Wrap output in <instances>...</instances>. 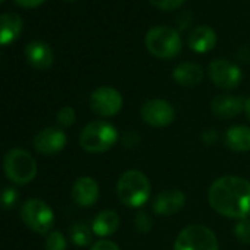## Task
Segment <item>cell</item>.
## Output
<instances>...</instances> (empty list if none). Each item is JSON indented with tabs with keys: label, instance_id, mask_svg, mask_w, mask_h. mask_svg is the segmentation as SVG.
Wrapping results in <instances>:
<instances>
[{
	"label": "cell",
	"instance_id": "4",
	"mask_svg": "<svg viewBox=\"0 0 250 250\" xmlns=\"http://www.w3.org/2000/svg\"><path fill=\"white\" fill-rule=\"evenodd\" d=\"M145 42L147 50L159 59H172L183 49V42L178 31L165 25L150 28Z\"/></svg>",
	"mask_w": 250,
	"mask_h": 250
},
{
	"label": "cell",
	"instance_id": "3",
	"mask_svg": "<svg viewBox=\"0 0 250 250\" xmlns=\"http://www.w3.org/2000/svg\"><path fill=\"white\" fill-rule=\"evenodd\" d=\"M118 131L107 121H93L80 134V146L88 153H104L118 142Z\"/></svg>",
	"mask_w": 250,
	"mask_h": 250
},
{
	"label": "cell",
	"instance_id": "20",
	"mask_svg": "<svg viewBox=\"0 0 250 250\" xmlns=\"http://www.w3.org/2000/svg\"><path fill=\"white\" fill-rule=\"evenodd\" d=\"M119 228V215L112 210L106 209L102 210L93 221V232L99 237H109L116 232Z\"/></svg>",
	"mask_w": 250,
	"mask_h": 250
},
{
	"label": "cell",
	"instance_id": "26",
	"mask_svg": "<svg viewBox=\"0 0 250 250\" xmlns=\"http://www.w3.org/2000/svg\"><path fill=\"white\" fill-rule=\"evenodd\" d=\"M18 200V193L15 188L9 187V188H3V191L0 193V206L5 209H11Z\"/></svg>",
	"mask_w": 250,
	"mask_h": 250
},
{
	"label": "cell",
	"instance_id": "13",
	"mask_svg": "<svg viewBox=\"0 0 250 250\" xmlns=\"http://www.w3.org/2000/svg\"><path fill=\"white\" fill-rule=\"evenodd\" d=\"M246 102L241 97L231 94H218L210 102L212 112L221 119H231L244 110Z\"/></svg>",
	"mask_w": 250,
	"mask_h": 250
},
{
	"label": "cell",
	"instance_id": "33",
	"mask_svg": "<svg viewBox=\"0 0 250 250\" xmlns=\"http://www.w3.org/2000/svg\"><path fill=\"white\" fill-rule=\"evenodd\" d=\"M68 2H74V0H68Z\"/></svg>",
	"mask_w": 250,
	"mask_h": 250
},
{
	"label": "cell",
	"instance_id": "18",
	"mask_svg": "<svg viewBox=\"0 0 250 250\" xmlns=\"http://www.w3.org/2000/svg\"><path fill=\"white\" fill-rule=\"evenodd\" d=\"M225 146L232 152L250 150V128L246 125H234L225 133Z\"/></svg>",
	"mask_w": 250,
	"mask_h": 250
},
{
	"label": "cell",
	"instance_id": "5",
	"mask_svg": "<svg viewBox=\"0 0 250 250\" xmlns=\"http://www.w3.org/2000/svg\"><path fill=\"white\" fill-rule=\"evenodd\" d=\"M3 169L6 177L20 186L28 184L37 175L36 159L24 149H12L3 159Z\"/></svg>",
	"mask_w": 250,
	"mask_h": 250
},
{
	"label": "cell",
	"instance_id": "15",
	"mask_svg": "<svg viewBox=\"0 0 250 250\" xmlns=\"http://www.w3.org/2000/svg\"><path fill=\"white\" fill-rule=\"evenodd\" d=\"M72 199L83 208L93 206L99 199V184L91 177H81L74 183Z\"/></svg>",
	"mask_w": 250,
	"mask_h": 250
},
{
	"label": "cell",
	"instance_id": "30",
	"mask_svg": "<svg viewBox=\"0 0 250 250\" xmlns=\"http://www.w3.org/2000/svg\"><path fill=\"white\" fill-rule=\"evenodd\" d=\"M15 2L22 6V8H28V9H33V8H37L40 5H43L46 0H15Z\"/></svg>",
	"mask_w": 250,
	"mask_h": 250
},
{
	"label": "cell",
	"instance_id": "17",
	"mask_svg": "<svg viewBox=\"0 0 250 250\" xmlns=\"http://www.w3.org/2000/svg\"><path fill=\"white\" fill-rule=\"evenodd\" d=\"M216 44V33L210 27H197L188 36V46L196 53H208Z\"/></svg>",
	"mask_w": 250,
	"mask_h": 250
},
{
	"label": "cell",
	"instance_id": "31",
	"mask_svg": "<svg viewBox=\"0 0 250 250\" xmlns=\"http://www.w3.org/2000/svg\"><path fill=\"white\" fill-rule=\"evenodd\" d=\"M244 110H246V115H247V118H249V121H250V99H247V100H246Z\"/></svg>",
	"mask_w": 250,
	"mask_h": 250
},
{
	"label": "cell",
	"instance_id": "16",
	"mask_svg": "<svg viewBox=\"0 0 250 250\" xmlns=\"http://www.w3.org/2000/svg\"><path fill=\"white\" fill-rule=\"evenodd\" d=\"M24 22L17 14H2L0 15V46L12 44L22 33Z\"/></svg>",
	"mask_w": 250,
	"mask_h": 250
},
{
	"label": "cell",
	"instance_id": "21",
	"mask_svg": "<svg viewBox=\"0 0 250 250\" xmlns=\"http://www.w3.org/2000/svg\"><path fill=\"white\" fill-rule=\"evenodd\" d=\"M69 235H71V240L74 241V244H77L80 247H85L93 240V229H90V227L87 224H75L71 227Z\"/></svg>",
	"mask_w": 250,
	"mask_h": 250
},
{
	"label": "cell",
	"instance_id": "9",
	"mask_svg": "<svg viewBox=\"0 0 250 250\" xmlns=\"http://www.w3.org/2000/svg\"><path fill=\"white\" fill-rule=\"evenodd\" d=\"M140 115L150 127L164 128L172 124V121L175 119V109L169 102L164 99H150L143 103Z\"/></svg>",
	"mask_w": 250,
	"mask_h": 250
},
{
	"label": "cell",
	"instance_id": "34",
	"mask_svg": "<svg viewBox=\"0 0 250 250\" xmlns=\"http://www.w3.org/2000/svg\"><path fill=\"white\" fill-rule=\"evenodd\" d=\"M2 2H3V0H0V3H2Z\"/></svg>",
	"mask_w": 250,
	"mask_h": 250
},
{
	"label": "cell",
	"instance_id": "14",
	"mask_svg": "<svg viewBox=\"0 0 250 250\" xmlns=\"http://www.w3.org/2000/svg\"><path fill=\"white\" fill-rule=\"evenodd\" d=\"M25 58L31 66L36 69H49L55 62L53 50L44 42L36 40L27 44L25 47Z\"/></svg>",
	"mask_w": 250,
	"mask_h": 250
},
{
	"label": "cell",
	"instance_id": "24",
	"mask_svg": "<svg viewBox=\"0 0 250 250\" xmlns=\"http://www.w3.org/2000/svg\"><path fill=\"white\" fill-rule=\"evenodd\" d=\"M134 225L139 232L146 234L152 229V218L147 212H137V215L134 216Z\"/></svg>",
	"mask_w": 250,
	"mask_h": 250
},
{
	"label": "cell",
	"instance_id": "25",
	"mask_svg": "<svg viewBox=\"0 0 250 250\" xmlns=\"http://www.w3.org/2000/svg\"><path fill=\"white\" fill-rule=\"evenodd\" d=\"M58 122L62 127H71V125L75 122V110L71 106H63L59 112H58Z\"/></svg>",
	"mask_w": 250,
	"mask_h": 250
},
{
	"label": "cell",
	"instance_id": "12",
	"mask_svg": "<svg viewBox=\"0 0 250 250\" xmlns=\"http://www.w3.org/2000/svg\"><path fill=\"white\" fill-rule=\"evenodd\" d=\"M186 205V194L181 190L171 188L159 193L153 202V210L161 216H171L178 213Z\"/></svg>",
	"mask_w": 250,
	"mask_h": 250
},
{
	"label": "cell",
	"instance_id": "6",
	"mask_svg": "<svg viewBox=\"0 0 250 250\" xmlns=\"http://www.w3.org/2000/svg\"><path fill=\"white\" fill-rule=\"evenodd\" d=\"M218 238L205 225L193 224L186 227L177 237L174 250H218Z\"/></svg>",
	"mask_w": 250,
	"mask_h": 250
},
{
	"label": "cell",
	"instance_id": "1",
	"mask_svg": "<svg viewBox=\"0 0 250 250\" xmlns=\"http://www.w3.org/2000/svg\"><path fill=\"white\" fill-rule=\"evenodd\" d=\"M208 200L210 208L222 216L238 221L249 218L250 183L241 177H221L209 187Z\"/></svg>",
	"mask_w": 250,
	"mask_h": 250
},
{
	"label": "cell",
	"instance_id": "29",
	"mask_svg": "<svg viewBox=\"0 0 250 250\" xmlns=\"http://www.w3.org/2000/svg\"><path fill=\"white\" fill-rule=\"evenodd\" d=\"M202 142H203L205 145H208V146L215 145V143L218 142V133H216V130H213V128L205 130V131L202 133Z\"/></svg>",
	"mask_w": 250,
	"mask_h": 250
},
{
	"label": "cell",
	"instance_id": "11",
	"mask_svg": "<svg viewBox=\"0 0 250 250\" xmlns=\"http://www.w3.org/2000/svg\"><path fill=\"white\" fill-rule=\"evenodd\" d=\"M66 146V134L56 127H47L34 137V149L46 156L56 155Z\"/></svg>",
	"mask_w": 250,
	"mask_h": 250
},
{
	"label": "cell",
	"instance_id": "32",
	"mask_svg": "<svg viewBox=\"0 0 250 250\" xmlns=\"http://www.w3.org/2000/svg\"><path fill=\"white\" fill-rule=\"evenodd\" d=\"M2 61H3V58H2V52H0V65H2Z\"/></svg>",
	"mask_w": 250,
	"mask_h": 250
},
{
	"label": "cell",
	"instance_id": "23",
	"mask_svg": "<svg viewBox=\"0 0 250 250\" xmlns=\"http://www.w3.org/2000/svg\"><path fill=\"white\" fill-rule=\"evenodd\" d=\"M234 235L243 244L250 243V218L240 219L234 227Z\"/></svg>",
	"mask_w": 250,
	"mask_h": 250
},
{
	"label": "cell",
	"instance_id": "7",
	"mask_svg": "<svg viewBox=\"0 0 250 250\" xmlns=\"http://www.w3.org/2000/svg\"><path fill=\"white\" fill-rule=\"evenodd\" d=\"M21 218L30 229L39 234H47L55 224L52 208L40 199L27 200L21 208Z\"/></svg>",
	"mask_w": 250,
	"mask_h": 250
},
{
	"label": "cell",
	"instance_id": "22",
	"mask_svg": "<svg viewBox=\"0 0 250 250\" xmlns=\"http://www.w3.org/2000/svg\"><path fill=\"white\" fill-rule=\"evenodd\" d=\"M46 250H66V238L61 231L49 232L44 241Z\"/></svg>",
	"mask_w": 250,
	"mask_h": 250
},
{
	"label": "cell",
	"instance_id": "19",
	"mask_svg": "<svg viewBox=\"0 0 250 250\" xmlns=\"http://www.w3.org/2000/svg\"><path fill=\"white\" fill-rule=\"evenodd\" d=\"M172 77L181 87H193L203 80V69L194 62H184L174 69Z\"/></svg>",
	"mask_w": 250,
	"mask_h": 250
},
{
	"label": "cell",
	"instance_id": "2",
	"mask_svg": "<svg viewBox=\"0 0 250 250\" xmlns=\"http://www.w3.org/2000/svg\"><path fill=\"white\" fill-rule=\"evenodd\" d=\"M119 200L128 208L143 206L152 194V186L146 174L142 171L130 169L124 172L116 184Z\"/></svg>",
	"mask_w": 250,
	"mask_h": 250
},
{
	"label": "cell",
	"instance_id": "27",
	"mask_svg": "<svg viewBox=\"0 0 250 250\" xmlns=\"http://www.w3.org/2000/svg\"><path fill=\"white\" fill-rule=\"evenodd\" d=\"M149 2L155 8H158L161 11H168L169 12V11H175L180 6H183V3L186 2V0H149Z\"/></svg>",
	"mask_w": 250,
	"mask_h": 250
},
{
	"label": "cell",
	"instance_id": "8",
	"mask_svg": "<svg viewBox=\"0 0 250 250\" xmlns=\"http://www.w3.org/2000/svg\"><path fill=\"white\" fill-rule=\"evenodd\" d=\"M121 93L109 85H102L96 88L90 96V107L99 116H115L122 109Z\"/></svg>",
	"mask_w": 250,
	"mask_h": 250
},
{
	"label": "cell",
	"instance_id": "28",
	"mask_svg": "<svg viewBox=\"0 0 250 250\" xmlns=\"http://www.w3.org/2000/svg\"><path fill=\"white\" fill-rule=\"evenodd\" d=\"M90 250H119V247L110 240H99L91 246Z\"/></svg>",
	"mask_w": 250,
	"mask_h": 250
},
{
	"label": "cell",
	"instance_id": "10",
	"mask_svg": "<svg viewBox=\"0 0 250 250\" xmlns=\"http://www.w3.org/2000/svg\"><path fill=\"white\" fill-rule=\"evenodd\" d=\"M208 74L210 81L222 90H232L238 87L243 78L241 69L237 65L224 59H216L210 62L208 68Z\"/></svg>",
	"mask_w": 250,
	"mask_h": 250
}]
</instances>
